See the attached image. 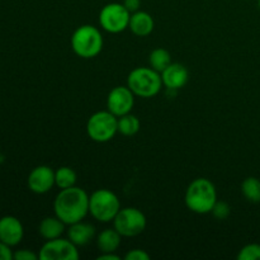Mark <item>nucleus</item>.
I'll return each mask as SVG.
<instances>
[{"label": "nucleus", "instance_id": "nucleus-1", "mask_svg": "<svg viewBox=\"0 0 260 260\" xmlns=\"http://www.w3.org/2000/svg\"><path fill=\"white\" fill-rule=\"evenodd\" d=\"M53 211L66 225L83 221L89 213V194L75 185L61 189L53 201Z\"/></svg>", "mask_w": 260, "mask_h": 260}, {"label": "nucleus", "instance_id": "nucleus-2", "mask_svg": "<svg viewBox=\"0 0 260 260\" xmlns=\"http://www.w3.org/2000/svg\"><path fill=\"white\" fill-rule=\"evenodd\" d=\"M184 201L188 210L198 215L211 213L213 206L217 202L215 184L206 178H197L188 185Z\"/></svg>", "mask_w": 260, "mask_h": 260}, {"label": "nucleus", "instance_id": "nucleus-3", "mask_svg": "<svg viewBox=\"0 0 260 260\" xmlns=\"http://www.w3.org/2000/svg\"><path fill=\"white\" fill-rule=\"evenodd\" d=\"M127 86L141 98H152L161 90V74L152 68H136L127 76Z\"/></svg>", "mask_w": 260, "mask_h": 260}, {"label": "nucleus", "instance_id": "nucleus-4", "mask_svg": "<svg viewBox=\"0 0 260 260\" xmlns=\"http://www.w3.org/2000/svg\"><path fill=\"white\" fill-rule=\"evenodd\" d=\"M71 47L79 57L93 58L103 48V36L94 25H80L71 36Z\"/></svg>", "mask_w": 260, "mask_h": 260}, {"label": "nucleus", "instance_id": "nucleus-5", "mask_svg": "<svg viewBox=\"0 0 260 260\" xmlns=\"http://www.w3.org/2000/svg\"><path fill=\"white\" fill-rule=\"evenodd\" d=\"M121 210L118 197L109 189H96L89 196V213L99 222H111Z\"/></svg>", "mask_w": 260, "mask_h": 260}, {"label": "nucleus", "instance_id": "nucleus-6", "mask_svg": "<svg viewBox=\"0 0 260 260\" xmlns=\"http://www.w3.org/2000/svg\"><path fill=\"white\" fill-rule=\"evenodd\" d=\"M118 132V117L107 109L91 114L86 122V134L95 142H108Z\"/></svg>", "mask_w": 260, "mask_h": 260}, {"label": "nucleus", "instance_id": "nucleus-7", "mask_svg": "<svg viewBox=\"0 0 260 260\" xmlns=\"http://www.w3.org/2000/svg\"><path fill=\"white\" fill-rule=\"evenodd\" d=\"M146 217L135 207L121 208L113 220V228L124 238L140 235L146 229Z\"/></svg>", "mask_w": 260, "mask_h": 260}, {"label": "nucleus", "instance_id": "nucleus-8", "mask_svg": "<svg viewBox=\"0 0 260 260\" xmlns=\"http://www.w3.org/2000/svg\"><path fill=\"white\" fill-rule=\"evenodd\" d=\"M131 13L123 4L109 3L102 8L99 13V23L102 28L109 33H121L128 28Z\"/></svg>", "mask_w": 260, "mask_h": 260}, {"label": "nucleus", "instance_id": "nucleus-9", "mask_svg": "<svg viewBox=\"0 0 260 260\" xmlns=\"http://www.w3.org/2000/svg\"><path fill=\"white\" fill-rule=\"evenodd\" d=\"M41 260H78V246L70 239H52L47 240L38 254Z\"/></svg>", "mask_w": 260, "mask_h": 260}, {"label": "nucleus", "instance_id": "nucleus-10", "mask_svg": "<svg viewBox=\"0 0 260 260\" xmlns=\"http://www.w3.org/2000/svg\"><path fill=\"white\" fill-rule=\"evenodd\" d=\"M135 104V94L128 86H116L107 96V109L116 117L131 113Z\"/></svg>", "mask_w": 260, "mask_h": 260}, {"label": "nucleus", "instance_id": "nucleus-11", "mask_svg": "<svg viewBox=\"0 0 260 260\" xmlns=\"http://www.w3.org/2000/svg\"><path fill=\"white\" fill-rule=\"evenodd\" d=\"M55 185V172L47 165H40L29 173L28 187L33 193L45 194Z\"/></svg>", "mask_w": 260, "mask_h": 260}, {"label": "nucleus", "instance_id": "nucleus-12", "mask_svg": "<svg viewBox=\"0 0 260 260\" xmlns=\"http://www.w3.org/2000/svg\"><path fill=\"white\" fill-rule=\"evenodd\" d=\"M23 226L18 218L13 216H5L0 218V241L9 246L18 245L22 241Z\"/></svg>", "mask_w": 260, "mask_h": 260}, {"label": "nucleus", "instance_id": "nucleus-13", "mask_svg": "<svg viewBox=\"0 0 260 260\" xmlns=\"http://www.w3.org/2000/svg\"><path fill=\"white\" fill-rule=\"evenodd\" d=\"M189 74L182 63L172 62L164 71H161L162 85L168 90H178L187 84Z\"/></svg>", "mask_w": 260, "mask_h": 260}, {"label": "nucleus", "instance_id": "nucleus-14", "mask_svg": "<svg viewBox=\"0 0 260 260\" xmlns=\"http://www.w3.org/2000/svg\"><path fill=\"white\" fill-rule=\"evenodd\" d=\"M154 19L151 15L142 10H137V12L132 13L131 18H129L128 28L134 35L139 36V37H146L150 33L154 30Z\"/></svg>", "mask_w": 260, "mask_h": 260}, {"label": "nucleus", "instance_id": "nucleus-15", "mask_svg": "<svg viewBox=\"0 0 260 260\" xmlns=\"http://www.w3.org/2000/svg\"><path fill=\"white\" fill-rule=\"evenodd\" d=\"M94 235H95V229L90 223L79 221L73 225H69L68 236L76 246H84L89 244Z\"/></svg>", "mask_w": 260, "mask_h": 260}, {"label": "nucleus", "instance_id": "nucleus-16", "mask_svg": "<svg viewBox=\"0 0 260 260\" xmlns=\"http://www.w3.org/2000/svg\"><path fill=\"white\" fill-rule=\"evenodd\" d=\"M66 223L61 221L57 216L53 217H46L41 221L38 226V233L46 240H52V239L60 238L65 231Z\"/></svg>", "mask_w": 260, "mask_h": 260}, {"label": "nucleus", "instance_id": "nucleus-17", "mask_svg": "<svg viewBox=\"0 0 260 260\" xmlns=\"http://www.w3.org/2000/svg\"><path fill=\"white\" fill-rule=\"evenodd\" d=\"M122 235L116 229H106L96 238V246L102 253H114L121 245Z\"/></svg>", "mask_w": 260, "mask_h": 260}, {"label": "nucleus", "instance_id": "nucleus-18", "mask_svg": "<svg viewBox=\"0 0 260 260\" xmlns=\"http://www.w3.org/2000/svg\"><path fill=\"white\" fill-rule=\"evenodd\" d=\"M149 63L150 68L161 74V71H164L172 63V56H170L169 51L165 48H155L150 53Z\"/></svg>", "mask_w": 260, "mask_h": 260}, {"label": "nucleus", "instance_id": "nucleus-19", "mask_svg": "<svg viewBox=\"0 0 260 260\" xmlns=\"http://www.w3.org/2000/svg\"><path fill=\"white\" fill-rule=\"evenodd\" d=\"M78 179L75 170L70 167H61L55 172V185H57L60 189L74 187Z\"/></svg>", "mask_w": 260, "mask_h": 260}, {"label": "nucleus", "instance_id": "nucleus-20", "mask_svg": "<svg viewBox=\"0 0 260 260\" xmlns=\"http://www.w3.org/2000/svg\"><path fill=\"white\" fill-rule=\"evenodd\" d=\"M241 193L251 203L260 202V180L255 177H249L241 183Z\"/></svg>", "mask_w": 260, "mask_h": 260}, {"label": "nucleus", "instance_id": "nucleus-21", "mask_svg": "<svg viewBox=\"0 0 260 260\" xmlns=\"http://www.w3.org/2000/svg\"><path fill=\"white\" fill-rule=\"evenodd\" d=\"M140 121L136 116L127 113L118 117V132L123 136H134L140 131Z\"/></svg>", "mask_w": 260, "mask_h": 260}, {"label": "nucleus", "instance_id": "nucleus-22", "mask_svg": "<svg viewBox=\"0 0 260 260\" xmlns=\"http://www.w3.org/2000/svg\"><path fill=\"white\" fill-rule=\"evenodd\" d=\"M239 260H260L259 244H248L238 254Z\"/></svg>", "mask_w": 260, "mask_h": 260}, {"label": "nucleus", "instance_id": "nucleus-23", "mask_svg": "<svg viewBox=\"0 0 260 260\" xmlns=\"http://www.w3.org/2000/svg\"><path fill=\"white\" fill-rule=\"evenodd\" d=\"M211 213H212L215 218L223 221L230 216L231 208L230 206H229L226 202H223V201H217V202L215 203V206H213Z\"/></svg>", "mask_w": 260, "mask_h": 260}, {"label": "nucleus", "instance_id": "nucleus-24", "mask_svg": "<svg viewBox=\"0 0 260 260\" xmlns=\"http://www.w3.org/2000/svg\"><path fill=\"white\" fill-rule=\"evenodd\" d=\"M150 255L141 249H132L124 255V260H149Z\"/></svg>", "mask_w": 260, "mask_h": 260}, {"label": "nucleus", "instance_id": "nucleus-25", "mask_svg": "<svg viewBox=\"0 0 260 260\" xmlns=\"http://www.w3.org/2000/svg\"><path fill=\"white\" fill-rule=\"evenodd\" d=\"M13 259L15 260H37L40 259V256L37 254H35L33 251L27 250V249H23V250H18L13 254Z\"/></svg>", "mask_w": 260, "mask_h": 260}, {"label": "nucleus", "instance_id": "nucleus-26", "mask_svg": "<svg viewBox=\"0 0 260 260\" xmlns=\"http://www.w3.org/2000/svg\"><path fill=\"white\" fill-rule=\"evenodd\" d=\"M13 253L10 250V246L0 241V260H12Z\"/></svg>", "mask_w": 260, "mask_h": 260}, {"label": "nucleus", "instance_id": "nucleus-27", "mask_svg": "<svg viewBox=\"0 0 260 260\" xmlns=\"http://www.w3.org/2000/svg\"><path fill=\"white\" fill-rule=\"evenodd\" d=\"M123 5L129 13H135L139 10L140 5H141V0H123Z\"/></svg>", "mask_w": 260, "mask_h": 260}, {"label": "nucleus", "instance_id": "nucleus-28", "mask_svg": "<svg viewBox=\"0 0 260 260\" xmlns=\"http://www.w3.org/2000/svg\"><path fill=\"white\" fill-rule=\"evenodd\" d=\"M96 259L98 260H119L121 258H119V256L114 253H102Z\"/></svg>", "mask_w": 260, "mask_h": 260}, {"label": "nucleus", "instance_id": "nucleus-29", "mask_svg": "<svg viewBox=\"0 0 260 260\" xmlns=\"http://www.w3.org/2000/svg\"><path fill=\"white\" fill-rule=\"evenodd\" d=\"M3 160H4V157H3V156H0V162H2Z\"/></svg>", "mask_w": 260, "mask_h": 260}, {"label": "nucleus", "instance_id": "nucleus-30", "mask_svg": "<svg viewBox=\"0 0 260 260\" xmlns=\"http://www.w3.org/2000/svg\"><path fill=\"white\" fill-rule=\"evenodd\" d=\"M258 7H259V9H260V0H258Z\"/></svg>", "mask_w": 260, "mask_h": 260}]
</instances>
